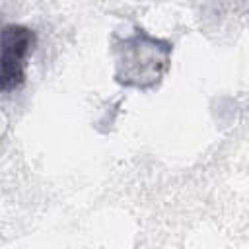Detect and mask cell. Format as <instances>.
I'll use <instances>...</instances> for the list:
<instances>
[{
  "instance_id": "obj_1",
  "label": "cell",
  "mask_w": 249,
  "mask_h": 249,
  "mask_svg": "<svg viewBox=\"0 0 249 249\" xmlns=\"http://www.w3.org/2000/svg\"><path fill=\"white\" fill-rule=\"evenodd\" d=\"M173 45L136 27L123 37H113L115 82L124 88L152 89L169 70Z\"/></svg>"
},
{
  "instance_id": "obj_2",
  "label": "cell",
  "mask_w": 249,
  "mask_h": 249,
  "mask_svg": "<svg viewBox=\"0 0 249 249\" xmlns=\"http://www.w3.org/2000/svg\"><path fill=\"white\" fill-rule=\"evenodd\" d=\"M37 45L33 29L18 23L2 29V58H0V88L4 93L16 91L25 82V66Z\"/></svg>"
}]
</instances>
